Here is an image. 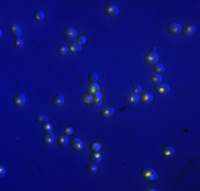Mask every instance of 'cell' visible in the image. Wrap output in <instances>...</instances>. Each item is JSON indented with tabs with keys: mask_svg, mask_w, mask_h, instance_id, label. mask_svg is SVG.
<instances>
[{
	"mask_svg": "<svg viewBox=\"0 0 200 191\" xmlns=\"http://www.w3.org/2000/svg\"><path fill=\"white\" fill-rule=\"evenodd\" d=\"M141 175L147 182L153 183L158 181V174H157V172L155 170H152L151 168H144L141 171Z\"/></svg>",
	"mask_w": 200,
	"mask_h": 191,
	"instance_id": "obj_1",
	"label": "cell"
},
{
	"mask_svg": "<svg viewBox=\"0 0 200 191\" xmlns=\"http://www.w3.org/2000/svg\"><path fill=\"white\" fill-rule=\"evenodd\" d=\"M145 62L147 65H155L159 62V55L155 52H153V51H150L149 53L146 54Z\"/></svg>",
	"mask_w": 200,
	"mask_h": 191,
	"instance_id": "obj_2",
	"label": "cell"
},
{
	"mask_svg": "<svg viewBox=\"0 0 200 191\" xmlns=\"http://www.w3.org/2000/svg\"><path fill=\"white\" fill-rule=\"evenodd\" d=\"M103 11H104V13H106V15L111 16V17H113V16H116L119 13L118 8H117L116 6H113V4H109V6H106Z\"/></svg>",
	"mask_w": 200,
	"mask_h": 191,
	"instance_id": "obj_3",
	"label": "cell"
},
{
	"mask_svg": "<svg viewBox=\"0 0 200 191\" xmlns=\"http://www.w3.org/2000/svg\"><path fill=\"white\" fill-rule=\"evenodd\" d=\"M182 35L184 37H191L192 35H194V33L196 32V28L193 24H188V26H185L183 29L181 30Z\"/></svg>",
	"mask_w": 200,
	"mask_h": 191,
	"instance_id": "obj_4",
	"label": "cell"
},
{
	"mask_svg": "<svg viewBox=\"0 0 200 191\" xmlns=\"http://www.w3.org/2000/svg\"><path fill=\"white\" fill-rule=\"evenodd\" d=\"M14 104H15L16 107L22 108L26 104V97H24V93H18L14 98Z\"/></svg>",
	"mask_w": 200,
	"mask_h": 191,
	"instance_id": "obj_5",
	"label": "cell"
},
{
	"mask_svg": "<svg viewBox=\"0 0 200 191\" xmlns=\"http://www.w3.org/2000/svg\"><path fill=\"white\" fill-rule=\"evenodd\" d=\"M155 91L158 93H160V95H167V93H169L170 91V87L167 85V84H159V85H155Z\"/></svg>",
	"mask_w": 200,
	"mask_h": 191,
	"instance_id": "obj_6",
	"label": "cell"
},
{
	"mask_svg": "<svg viewBox=\"0 0 200 191\" xmlns=\"http://www.w3.org/2000/svg\"><path fill=\"white\" fill-rule=\"evenodd\" d=\"M181 30H182L181 26L179 24H177V22H171V24H169L167 26V31L170 34H178V33L181 32Z\"/></svg>",
	"mask_w": 200,
	"mask_h": 191,
	"instance_id": "obj_7",
	"label": "cell"
},
{
	"mask_svg": "<svg viewBox=\"0 0 200 191\" xmlns=\"http://www.w3.org/2000/svg\"><path fill=\"white\" fill-rule=\"evenodd\" d=\"M140 101V97L136 95V93H129V95L126 96V98H124V102L127 103V104H135V103H137V102Z\"/></svg>",
	"mask_w": 200,
	"mask_h": 191,
	"instance_id": "obj_8",
	"label": "cell"
},
{
	"mask_svg": "<svg viewBox=\"0 0 200 191\" xmlns=\"http://www.w3.org/2000/svg\"><path fill=\"white\" fill-rule=\"evenodd\" d=\"M63 35H64V37L67 39L75 38L77 36V31L71 27L66 28V29H64V31H63Z\"/></svg>",
	"mask_w": 200,
	"mask_h": 191,
	"instance_id": "obj_9",
	"label": "cell"
},
{
	"mask_svg": "<svg viewBox=\"0 0 200 191\" xmlns=\"http://www.w3.org/2000/svg\"><path fill=\"white\" fill-rule=\"evenodd\" d=\"M100 93V86L97 83H90L87 86V93L91 96H95L96 93Z\"/></svg>",
	"mask_w": 200,
	"mask_h": 191,
	"instance_id": "obj_10",
	"label": "cell"
},
{
	"mask_svg": "<svg viewBox=\"0 0 200 191\" xmlns=\"http://www.w3.org/2000/svg\"><path fill=\"white\" fill-rule=\"evenodd\" d=\"M53 141H55V135H53L52 132L46 133L45 136L43 137V142H44L45 146H51L52 143H53Z\"/></svg>",
	"mask_w": 200,
	"mask_h": 191,
	"instance_id": "obj_11",
	"label": "cell"
},
{
	"mask_svg": "<svg viewBox=\"0 0 200 191\" xmlns=\"http://www.w3.org/2000/svg\"><path fill=\"white\" fill-rule=\"evenodd\" d=\"M71 148H73V150L77 151V152H80L83 149V142L80 139H78V138H73L71 140Z\"/></svg>",
	"mask_w": 200,
	"mask_h": 191,
	"instance_id": "obj_12",
	"label": "cell"
},
{
	"mask_svg": "<svg viewBox=\"0 0 200 191\" xmlns=\"http://www.w3.org/2000/svg\"><path fill=\"white\" fill-rule=\"evenodd\" d=\"M114 114V108L113 107H104L102 111L100 112V115L102 118H106V119H109L113 116Z\"/></svg>",
	"mask_w": 200,
	"mask_h": 191,
	"instance_id": "obj_13",
	"label": "cell"
},
{
	"mask_svg": "<svg viewBox=\"0 0 200 191\" xmlns=\"http://www.w3.org/2000/svg\"><path fill=\"white\" fill-rule=\"evenodd\" d=\"M11 34H12V36L14 37V38H19V36L21 35V29L19 28V26H17V24H12L11 26Z\"/></svg>",
	"mask_w": 200,
	"mask_h": 191,
	"instance_id": "obj_14",
	"label": "cell"
},
{
	"mask_svg": "<svg viewBox=\"0 0 200 191\" xmlns=\"http://www.w3.org/2000/svg\"><path fill=\"white\" fill-rule=\"evenodd\" d=\"M63 103H64L63 95L55 96V98H53V100H52V104H53V106H55V107H60V106H62Z\"/></svg>",
	"mask_w": 200,
	"mask_h": 191,
	"instance_id": "obj_15",
	"label": "cell"
},
{
	"mask_svg": "<svg viewBox=\"0 0 200 191\" xmlns=\"http://www.w3.org/2000/svg\"><path fill=\"white\" fill-rule=\"evenodd\" d=\"M141 101H142L144 104H149V103H151V102L153 101V97H152V95H150V93H143V96L141 97Z\"/></svg>",
	"mask_w": 200,
	"mask_h": 191,
	"instance_id": "obj_16",
	"label": "cell"
},
{
	"mask_svg": "<svg viewBox=\"0 0 200 191\" xmlns=\"http://www.w3.org/2000/svg\"><path fill=\"white\" fill-rule=\"evenodd\" d=\"M90 159H91L92 164H99L101 161V154H99L98 152H94L92 153L91 156H90Z\"/></svg>",
	"mask_w": 200,
	"mask_h": 191,
	"instance_id": "obj_17",
	"label": "cell"
},
{
	"mask_svg": "<svg viewBox=\"0 0 200 191\" xmlns=\"http://www.w3.org/2000/svg\"><path fill=\"white\" fill-rule=\"evenodd\" d=\"M175 154V149L171 146H166L163 149V155H165L166 157H170Z\"/></svg>",
	"mask_w": 200,
	"mask_h": 191,
	"instance_id": "obj_18",
	"label": "cell"
},
{
	"mask_svg": "<svg viewBox=\"0 0 200 191\" xmlns=\"http://www.w3.org/2000/svg\"><path fill=\"white\" fill-rule=\"evenodd\" d=\"M67 143H68V138H67V135H62V136H60L58 139V144L59 146H61V148H64V146H67Z\"/></svg>",
	"mask_w": 200,
	"mask_h": 191,
	"instance_id": "obj_19",
	"label": "cell"
},
{
	"mask_svg": "<svg viewBox=\"0 0 200 191\" xmlns=\"http://www.w3.org/2000/svg\"><path fill=\"white\" fill-rule=\"evenodd\" d=\"M68 49H69L70 52H73V53H78V52L81 50V45H79V44H78L77 42L71 43Z\"/></svg>",
	"mask_w": 200,
	"mask_h": 191,
	"instance_id": "obj_20",
	"label": "cell"
},
{
	"mask_svg": "<svg viewBox=\"0 0 200 191\" xmlns=\"http://www.w3.org/2000/svg\"><path fill=\"white\" fill-rule=\"evenodd\" d=\"M153 70L155 71L157 75H161V73H163L165 71V67H164L163 64L157 63L155 65H153Z\"/></svg>",
	"mask_w": 200,
	"mask_h": 191,
	"instance_id": "obj_21",
	"label": "cell"
},
{
	"mask_svg": "<svg viewBox=\"0 0 200 191\" xmlns=\"http://www.w3.org/2000/svg\"><path fill=\"white\" fill-rule=\"evenodd\" d=\"M68 51H69V49H68L66 46H60V47H58V49H57V52H58V54L61 55V56H65V55L68 53Z\"/></svg>",
	"mask_w": 200,
	"mask_h": 191,
	"instance_id": "obj_22",
	"label": "cell"
},
{
	"mask_svg": "<svg viewBox=\"0 0 200 191\" xmlns=\"http://www.w3.org/2000/svg\"><path fill=\"white\" fill-rule=\"evenodd\" d=\"M82 101H83V103H84L85 105H92V104H93V102H94V97L87 93L86 96H84V97H83Z\"/></svg>",
	"mask_w": 200,
	"mask_h": 191,
	"instance_id": "obj_23",
	"label": "cell"
},
{
	"mask_svg": "<svg viewBox=\"0 0 200 191\" xmlns=\"http://www.w3.org/2000/svg\"><path fill=\"white\" fill-rule=\"evenodd\" d=\"M151 82L155 85H159V84H161L162 83V77H161V75H153L151 77Z\"/></svg>",
	"mask_w": 200,
	"mask_h": 191,
	"instance_id": "obj_24",
	"label": "cell"
},
{
	"mask_svg": "<svg viewBox=\"0 0 200 191\" xmlns=\"http://www.w3.org/2000/svg\"><path fill=\"white\" fill-rule=\"evenodd\" d=\"M35 121H36L37 123H45L48 121V117L45 116V115H37V116L35 117Z\"/></svg>",
	"mask_w": 200,
	"mask_h": 191,
	"instance_id": "obj_25",
	"label": "cell"
},
{
	"mask_svg": "<svg viewBox=\"0 0 200 191\" xmlns=\"http://www.w3.org/2000/svg\"><path fill=\"white\" fill-rule=\"evenodd\" d=\"M42 131L44 133H50L52 131V124H50L49 122H45L42 125Z\"/></svg>",
	"mask_w": 200,
	"mask_h": 191,
	"instance_id": "obj_26",
	"label": "cell"
},
{
	"mask_svg": "<svg viewBox=\"0 0 200 191\" xmlns=\"http://www.w3.org/2000/svg\"><path fill=\"white\" fill-rule=\"evenodd\" d=\"M34 19L36 21H42L45 19V14L42 12V11H37V12H35V14H34Z\"/></svg>",
	"mask_w": 200,
	"mask_h": 191,
	"instance_id": "obj_27",
	"label": "cell"
},
{
	"mask_svg": "<svg viewBox=\"0 0 200 191\" xmlns=\"http://www.w3.org/2000/svg\"><path fill=\"white\" fill-rule=\"evenodd\" d=\"M88 80H90L91 83H96L98 81L97 73H96V72H92V73H90V75H88Z\"/></svg>",
	"mask_w": 200,
	"mask_h": 191,
	"instance_id": "obj_28",
	"label": "cell"
},
{
	"mask_svg": "<svg viewBox=\"0 0 200 191\" xmlns=\"http://www.w3.org/2000/svg\"><path fill=\"white\" fill-rule=\"evenodd\" d=\"M86 167H87V171H88V173H91V174L96 173V171H97V167H96V165H95V164H92V165H86Z\"/></svg>",
	"mask_w": 200,
	"mask_h": 191,
	"instance_id": "obj_29",
	"label": "cell"
},
{
	"mask_svg": "<svg viewBox=\"0 0 200 191\" xmlns=\"http://www.w3.org/2000/svg\"><path fill=\"white\" fill-rule=\"evenodd\" d=\"M14 47L17 48V49L24 48V42H22L20 38H16L15 40H14Z\"/></svg>",
	"mask_w": 200,
	"mask_h": 191,
	"instance_id": "obj_30",
	"label": "cell"
},
{
	"mask_svg": "<svg viewBox=\"0 0 200 191\" xmlns=\"http://www.w3.org/2000/svg\"><path fill=\"white\" fill-rule=\"evenodd\" d=\"M90 148H91L92 151H94V152H98V151L100 150V148H101V146H100V143H98V142H92Z\"/></svg>",
	"mask_w": 200,
	"mask_h": 191,
	"instance_id": "obj_31",
	"label": "cell"
},
{
	"mask_svg": "<svg viewBox=\"0 0 200 191\" xmlns=\"http://www.w3.org/2000/svg\"><path fill=\"white\" fill-rule=\"evenodd\" d=\"M77 43L79 44V45H83V44H85L86 43V37H85L84 35H81L78 37V39H77Z\"/></svg>",
	"mask_w": 200,
	"mask_h": 191,
	"instance_id": "obj_32",
	"label": "cell"
},
{
	"mask_svg": "<svg viewBox=\"0 0 200 191\" xmlns=\"http://www.w3.org/2000/svg\"><path fill=\"white\" fill-rule=\"evenodd\" d=\"M132 90H133L134 93H140L141 91H142V87L140 86V85H134L133 87H132Z\"/></svg>",
	"mask_w": 200,
	"mask_h": 191,
	"instance_id": "obj_33",
	"label": "cell"
},
{
	"mask_svg": "<svg viewBox=\"0 0 200 191\" xmlns=\"http://www.w3.org/2000/svg\"><path fill=\"white\" fill-rule=\"evenodd\" d=\"M64 133H65V135L69 136V135L73 134V130L71 128H65V130H64Z\"/></svg>",
	"mask_w": 200,
	"mask_h": 191,
	"instance_id": "obj_34",
	"label": "cell"
},
{
	"mask_svg": "<svg viewBox=\"0 0 200 191\" xmlns=\"http://www.w3.org/2000/svg\"><path fill=\"white\" fill-rule=\"evenodd\" d=\"M101 103H102V100H95L92 105H94V106H99V105H101Z\"/></svg>",
	"mask_w": 200,
	"mask_h": 191,
	"instance_id": "obj_35",
	"label": "cell"
},
{
	"mask_svg": "<svg viewBox=\"0 0 200 191\" xmlns=\"http://www.w3.org/2000/svg\"><path fill=\"white\" fill-rule=\"evenodd\" d=\"M95 100H102V95L100 93H96L95 95V97H94V101Z\"/></svg>",
	"mask_w": 200,
	"mask_h": 191,
	"instance_id": "obj_36",
	"label": "cell"
},
{
	"mask_svg": "<svg viewBox=\"0 0 200 191\" xmlns=\"http://www.w3.org/2000/svg\"><path fill=\"white\" fill-rule=\"evenodd\" d=\"M0 171H1V178H3L4 177V175H6V170H4V168L3 167H0Z\"/></svg>",
	"mask_w": 200,
	"mask_h": 191,
	"instance_id": "obj_37",
	"label": "cell"
},
{
	"mask_svg": "<svg viewBox=\"0 0 200 191\" xmlns=\"http://www.w3.org/2000/svg\"><path fill=\"white\" fill-rule=\"evenodd\" d=\"M155 50H157V48H155V47L152 48V51H153V52H155Z\"/></svg>",
	"mask_w": 200,
	"mask_h": 191,
	"instance_id": "obj_38",
	"label": "cell"
}]
</instances>
